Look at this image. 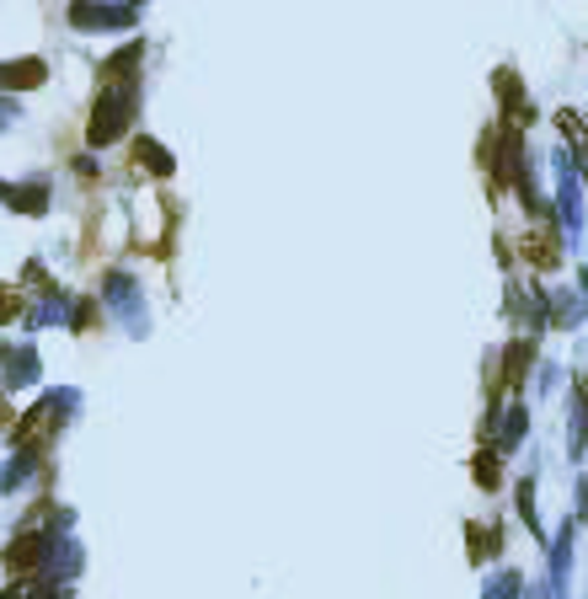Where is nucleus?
I'll list each match as a JSON object with an SVG mask.
<instances>
[{
  "instance_id": "obj_1",
  "label": "nucleus",
  "mask_w": 588,
  "mask_h": 599,
  "mask_svg": "<svg viewBox=\"0 0 588 599\" xmlns=\"http://www.w3.org/2000/svg\"><path fill=\"white\" fill-rule=\"evenodd\" d=\"M520 258L529 267H540V273H551V267L562 263V241H556V230L551 225H529L520 236Z\"/></svg>"
},
{
  "instance_id": "obj_2",
  "label": "nucleus",
  "mask_w": 588,
  "mask_h": 599,
  "mask_svg": "<svg viewBox=\"0 0 588 599\" xmlns=\"http://www.w3.org/2000/svg\"><path fill=\"white\" fill-rule=\"evenodd\" d=\"M43 546H49V540H43V535H38V531L16 535V540L5 546V573H11L16 584H27V578L38 573V557H43Z\"/></svg>"
},
{
  "instance_id": "obj_3",
  "label": "nucleus",
  "mask_w": 588,
  "mask_h": 599,
  "mask_svg": "<svg viewBox=\"0 0 588 599\" xmlns=\"http://www.w3.org/2000/svg\"><path fill=\"white\" fill-rule=\"evenodd\" d=\"M54 428H60L54 401H38V407L27 412V423L16 428V445H22V450H38V445H49V439H54Z\"/></svg>"
},
{
  "instance_id": "obj_4",
  "label": "nucleus",
  "mask_w": 588,
  "mask_h": 599,
  "mask_svg": "<svg viewBox=\"0 0 588 599\" xmlns=\"http://www.w3.org/2000/svg\"><path fill=\"white\" fill-rule=\"evenodd\" d=\"M529 348L535 342H509V370H503V391H520V375L529 370ZM498 391V397H503Z\"/></svg>"
},
{
  "instance_id": "obj_5",
  "label": "nucleus",
  "mask_w": 588,
  "mask_h": 599,
  "mask_svg": "<svg viewBox=\"0 0 588 599\" xmlns=\"http://www.w3.org/2000/svg\"><path fill=\"white\" fill-rule=\"evenodd\" d=\"M0 80H11V86H38V80H43V65H38V60H33V65L0 70Z\"/></svg>"
},
{
  "instance_id": "obj_6",
  "label": "nucleus",
  "mask_w": 588,
  "mask_h": 599,
  "mask_svg": "<svg viewBox=\"0 0 588 599\" xmlns=\"http://www.w3.org/2000/svg\"><path fill=\"white\" fill-rule=\"evenodd\" d=\"M11 316H22V295L0 284V322H11Z\"/></svg>"
},
{
  "instance_id": "obj_7",
  "label": "nucleus",
  "mask_w": 588,
  "mask_h": 599,
  "mask_svg": "<svg viewBox=\"0 0 588 599\" xmlns=\"http://www.w3.org/2000/svg\"><path fill=\"white\" fill-rule=\"evenodd\" d=\"M476 482H481V487L498 482V461H492V456H476Z\"/></svg>"
}]
</instances>
